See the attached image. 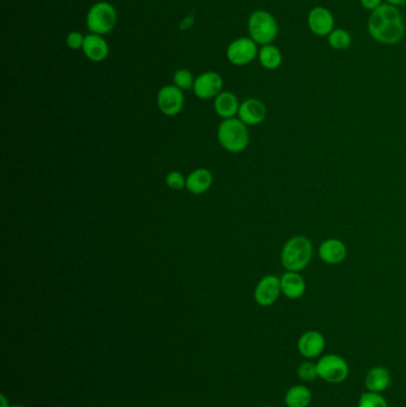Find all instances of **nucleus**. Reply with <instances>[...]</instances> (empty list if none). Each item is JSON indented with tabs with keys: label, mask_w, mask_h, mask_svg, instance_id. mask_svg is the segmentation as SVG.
I'll return each instance as SVG.
<instances>
[{
	"label": "nucleus",
	"mask_w": 406,
	"mask_h": 407,
	"mask_svg": "<svg viewBox=\"0 0 406 407\" xmlns=\"http://www.w3.org/2000/svg\"><path fill=\"white\" fill-rule=\"evenodd\" d=\"M367 29L374 41L381 44H397L405 36V23L397 6L382 4L371 12Z\"/></svg>",
	"instance_id": "f257e3e1"
},
{
	"label": "nucleus",
	"mask_w": 406,
	"mask_h": 407,
	"mask_svg": "<svg viewBox=\"0 0 406 407\" xmlns=\"http://www.w3.org/2000/svg\"><path fill=\"white\" fill-rule=\"evenodd\" d=\"M217 137L220 145L230 153H241L249 145V132L247 124L240 118L223 119L218 125Z\"/></svg>",
	"instance_id": "f03ea898"
},
{
	"label": "nucleus",
	"mask_w": 406,
	"mask_h": 407,
	"mask_svg": "<svg viewBox=\"0 0 406 407\" xmlns=\"http://www.w3.org/2000/svg\"><path fill=\"white\" fill-rule=\"evenodd\" d=\"M312 243L304 236H296L285 243L281 251V264L288 271H301L312 259Z\"/></svg>",
	"instance_id": "7ed1b4c3"
},
{
	"label": "nucleus",
	"mask_w": 406,
	"mask_h": 407,
	"mask_svg": "<svg viewBox=\"0 0 406 407\" xmlns=\"http://www.w3.org/2000/svg\"><path fill=\"white\" fill-rule=\"evenodd\" d=\"M248 34L256 44H272L279 35L278 21L266 10H256L248 18Z\"/></svg>",
	"instance_id": "20e7f679"
},
{
	"label": "nucleus",
	"mask_w": 406,
	"mask_h": 407,
	"mask_svg": "<svg viewBox=\"0 0 406 407\" xmlns=\"http://www.w3.org/2000/svg\"><path fill=\"white\" fill-rule=\"evenodd\" d=\"M117 24V11L107 1H98L89 8L86 16V26L91 34H110Z\"/></svg>",
	"instance_id": "39448f33"
},
{
	"label": "nucleus",
	"mask_w": 406,
	"mask_h": 407,
	"mask_svg": "<svg viewBox=\"0 0 406 407\" xmlns=\"http://www.w3.org/2000/svg\"><path fill=\"white\" fill-rule=\"evenodd\" d=\"M316 365L318 378L331 385L342 383L349 377V365L347 360L337 354L323 355L319 357Z\"/></svg>",
	"instance_id": "423d86ee"
},
{
	"label": "nucleus",
	"mask_w": 406,
	"mask_h": 407,
	"mask_svg": "<svg viewBox=\"0 0 406 407\" xmlns=\"http://www.w3.org/2000/svg\"><path fill=\"white\" fill-rule=\"evenodd\" d=\"M258 55V44L250 37H240L229 44L227 59L233 66H246Z\"/></svg>",
	"instance_id": "0eeeda50"
},
{
	"label": "nucleus",
	"mask_w": 406,
	"mask_h": 407,
	"mask_svg": "<svg viewBox=\"0 0 406 407\" xmlns=\"http://www.w3.org/2000/svg\"><path fill=\"white\" fill-rule=\"evenodd\" d=\"M185 98L180 89L175 85H166L157 93V107L166 116H177L184 107Z\"/></svg>",
	"instance_id": "6e6552de"
},
{
	"label": "nucleus",
	"mask_w": 406,
	"mask_h": 407,
	"mask_svg": "<svg viewBox=\"0 0 406 407\" xmlns=\"http://www.w3.org/2000/svg\"><path fill=\"white\" fill-rule=\"evenodd\" d=\"M308 26L316 36L328 37L335 29V17L333 12L324 6H315L308 15Z\"/></svg>",
	"instance_id": "1a4fd4ad"
},
{
	"label": "nucleus",
	"mask_w": 406,
	"mask_h": 407,
	"mask_svg": "<svg viewBox=\"0 0 406 407\" xmlns=\"http://www.w3.org/2000/svg\"><path fill=\"white\" fill-rule=\"evenodd\" d=\"M326 337L317 330L305 331L297 342V349L306 360L321 356L326 349Z\"/></svg>",
	"instance_id": "9d476101"
},
{
	"label": "nucleus",
	"mask_w": 406,
	"mask_h": 407,
	"mask_svg": "<svg viewBox=\"0 0 406 407\" xmlns=\"http://www.w3.org/2000/svg\"><path fill=\"white\" fill-rule=\"evenodd\" d=\"M281 293V281L275 275L263 276L254 291L255 301L258 305L268 307L278 300Z\"/></svg>",
	"instance_id": "9b49d317"
},
{
	"label": "nucleus",
	"mask_w": 406,
	"mask_h": 407,
	"mask_svg": "<svg viewBox=\"0 0 406 407\" xmlns=\"http://www.w3.org/2000/svg\"><path fill=\"white\" fill-rule=\"evenodd\" d=\"M222 89L223 79L220 74L216 72H205L195 79L193 92L199 99L209 100L222 93Z\"/></svg>",
	"instance_id": "f8f14e48"
},
{
	"label": "nucleus",
	"mask_w": 406,
	"mask_h": 407,
	"mask_svg": "<svg viewBox=\"0 0 406 407\" xmlns=\"http://www.w3.org/2000/svg\"><path fill=\"white\" fill-rule=\"evenodd\" d=\"M237 115L247 125H258L266 118L267 107L260 99L249 98L241 102Z\"/></svg>",
	"instance_id": "ddd939ff"
},
{
	"label": "nucleus",
	"mask_w": 406,
	"mask_h": 407,
	"mask_svg": "<svg viewBox=\"0 0 406 407\" xmlns=\"http://www.w3.org/2000/svg\"><path fill=\"white\" fill-rule=\"evenodd\" d=\"M81 51L89 61L102 62L107 59L110 48L105 39L100 35L89 34L85 36V42Z\"/></svg>",
	"instance_id": "4468645a"
},
{
	"label": "nucleus",
	"mask_w": 406,
	"mask_h": 407,
	"mask_svg": "<svg viewBox=\"0 0 406 407\" xmlns=\"http://www.w3.org/2000/svg\"><path fill=\"white\" fill-rule=\"evenodd\" d=\"M392 383V375L389 369L382 365H377L369 369V373L364 378V387L366 390L374 392V393H384L389 390Z\"/></svg>",
	"instance_id": "2eb2a0df"
},
{
	"label": "nucleus",
	"mask_w": 406,
	"mask_h": 407,
	"mask_svg": "<svg viewBox=\"0 0 406 407\" xmlns=\"http://www.w3.org/2000/svg\"><path fill=\"white\" fill-rule=\"evenodd\" d=\"M318 253L323 262L328 264H339L344 261L347 256V246L339 239L329 238L321 243Z\"/></svg>",
	"instance_id": "dca6fc26"
},
{
	"label": "nucleus",
	"mask_w": 406,
	"mask_h": 407,
	"mask_svg": "<svg viewBox=\"0 0 406 407\" xmlns=\"http://www.w3.org/2000/svg\"><path fill=\"white\" fill-rule=\"evenodd\" d=\"M281 293L288 299H299L304 296L306 284L298 271H286L281 276Z\"/></svg>",
	"instance_id": "f3484780"
},
{
	"label": "nucleus",
	"mask_w": 406,
	"mask_h": 407,
	"mask_svg": "<svg viewBox=\"0 0 406 407\" xmlns=\"http://www.w3.org/2000/svg\"><path fill=\"white\" fill-rule=\"evenodd\" d=\"M213 183V177L210 170L206 168H198L193 170L186 178L187 191L192 195H204L210 190Z\"/></svg>",
	"instance_id": "a211bd4d"
},
{
	"label": "nucleus",
	"mask_w": 406,
	"mask_h": 407,
	"mask_svg": "<svg viewBox=\"0 0 406 407\" xmlns=\"http://www.w3.org/2000/svg\"><path fill=\"white\" fill-rule=\"evenodd\" d=\"M240 105L233 92H222L215 98V111L220 118H233L238 114Z\"/></svg>",
	"instance_id": "6ab92c4d"
},
{
	"label": "nucleus",
	"mask_w": 406,
	"mask_h": 407,
	"mask_svg": "<svg viewBox=\"0 0 406 407\" xmlns=\"http://www.w3.org/2000/svg\"><path fill=\"white\" fill-rule=\"evenodd\" d=\"M285 405L288 407H309L312 403V393L305 385H294L285 393Z\"/></svg>",
	"instance_id": "aec40b11"
},
{
	"label": "nucleus",
	"mask_w": 406,
	"mask_h": 407,
	"mask_svg": "<svg viewBox=\"0 0 406 407\" xmlns=\"http://www.w3.org/2000/svg\"><path fill=\"white\" fill-rule=\"evenodd\" d=\"M258 59L265 69L275 71L283 64V53L274 44H266L258 49Z\"/></svg>",
	"instance_id": "412c9836"
},
{
	"label": "nucleus",
	"mask_w": 406,
	"mask_h": 407,
	"mask_svg": "<svg viewBox=\"0 0 406 407\" xmlns=\"http://www.w3.org/2000/svg\"><path fill=\"white\" fill-rule=\"evenodd\" d=\"M353 39L348 30L343 28H335L330 34L328 35V43L335 51H346L351 47Z\"/></svg>",
	"instance_id": "4be33fe9"
},
{
	"label": "nucleus",
	"mask_w": 406,
	"mask_h": 407,
	"mask_svg": "<svg viewBox=\"0 0 406 407\" xmlns=\"http://www.w3.org/2000/svg\"><path fill=\"white\" fill-rule=\"evenodd\" d=\"M358 407H389V403L381 393L366 390L360 397Z\"/></svg>",
	"instance_id": "5701e85b"
},
{
	"label": "nucleus",
	"mask_w": 406,
	"mask_h": 407,
	"mask_svg": "<svg viewBox=\"0 0 406 407\" xmlns=\"http://www.w3.org/2000/svg\"><path fill=\"white\" fill-rule=\"evenodd\" d=\"M297 377L303 382H313L318 379L317 365L311 360L303 361L297 368Z\"/></svg>",
	"instance_id": "b1692460"
},
{
	"label": "nucleus",
	"mask_w": 406,
	"mask_h": 407,
	"mask_svg": "<svg viewBox=\"0 0 406 407\" xmlns=\"http://www.w3.org/2000/svg\"><path fill=\"white\" fill-rule=\"evenodd\" d=\"M173 81L174 85L177 86L178 89L182 91H188L191 89H193L195 79L188 69L182 68V69H178L177 72L174 73Z\"/></svg>",
	"instance_id": "393cba45"
},
{
	"label": "nucleus",
	"mask_w": 406,
	"mask_h": 407,
	"mask_svg": "<svg viewBox=\"0 0 406 407\" xmlns=\"http://www.w3.org/2000/svg\"><path fill=\"white\" fill-rule=\"evenodd\" d=\"M166 185L174 191H180L186 187V179L180 172H170L166 177Z\"/></svg>",
	"instance_id": "a878e982"
},
{
	"label": "nucleus",
	"mask_w": 406,
	"mask_h": 407,
	"mask_svg": "<svg viewBox=\"0 0 406 407\" xmlns=\"http://www.w3.org/2000/svg\"><path fill=\"white\" fill-rule=\"evenodd\" d=\"M84 42H85V36L79 31H72L66 37L68 48H71L72 51H80V49H82Z\"/></svg>",
	"instance_id": "bb28decb"
},
{
	"label": "nucleus",
	"mask_w": 406,
	"mask_h": 407,
	"mask_svg": "<svg viewBox=\"0 0 406 407\" xmlns=\"http://www.w3.org/2000/svg\"><path fill=\"white\" fill-rule=\"evenodd\" d=\"M359 1L364 10H369L371 12L382 5V0H359Z\"/></svg>",
	"instance_id": "cd10ccee"
},
{
	"label": "nucleus",
	"mask_w": 406,
	"mask_h": 407,
	"mask_svg": "<svg viewBox=\"0 0 406 407\" xmlns=\"http://www.w3.org/2000/svg\"><path fill=\"white\" fill-rule=\"evenodd\" d=\"M386 3L389 5H394V6H403L406 5V0H386Z\"/></svg>",
	"instance_id": "c85d7f7f"
},
{
	"label": "nucleus",
	"mask_w": 406,
	"mask_h": 407,
	"mask_svg": "<svg viewBox=\"0 0 406 407\" xmlns=\"http://www.w3.org/2000/svg\"><path fill=\"white\" fill-rule=\"evenodd\" d=\"M0 401H1L0 407H11L10 406L9 401H8V399H6L4 395H0Z\"/></svg>",
	"instance_id": "c756f323"
},
{
	"label": "nucleus",
	"mask_w": 406,
	"mask_h": 407,
	"mask_svg": "<svg viewBox=\"0 0 406 407\" xmlns=\"http://www.w3.org/2000/svg\"><path fill=\"white\" fill-rule=\"evenodd\" d=\"M11 407H24L23 405H19V404H15V405H11Z\"/></svg>",
	"instance_id": "7c9ffc66"
},
{
	"label": "nucleus",
	"mask_w": 406,
	"mask_h": 407,
	"mask_svg": "<svg viewBox=\"0 0 406 407\" xmlns=\"http://www.w3.org/2000/svg\"><path fill=\"white\" fill-rule=\"evenodd\" d=\"M265 407H274V406H265Z\"/></svg>",
	"instance_id": "2f4dec72"
}]
</instances>
